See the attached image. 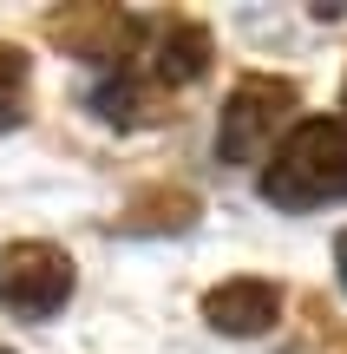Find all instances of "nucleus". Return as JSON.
I'll use <instances>...</instances> for the list:
<instances>
[{"mask_svg":"<svg viewBox=\"0 0 347 354\" xmlns=\"http://www.w3.org/2000/svg\"><path fill=\"white\" fill-rule=\"evenodd\" d=\"M288 112H295V86L288 79H269V73L236 79V92L223 99V118H217L223 165H262L275 151V131L288 125Z\"/></svg>","mask_w":347,"mask_h":354,"instance_id":"obj_3","label":"nucleus"},{"mask_svg":"<svg viewBox=\"0 0 347 354\" xmlns=\"http://www.w3.org/2000/svg\"><path fill=\"white\" fill-rule=\"evenodd\" d=\"M46 39L66 46L72 59H92V66H112V73H118V66L131 59V46L144 39V26L131 20V13L105 7V0H86V7L46 13Z\"/></svg>","mask_w":347,"mask_h":354,"instance_id":"obj_4","label":"nucleus"},{"mask_svg":"<svg viewBox=\"0 0 347 354\" xmlns=\"http://www.w3.org/2000/svg\"><path fill=\"white\" fill-rule=\"evenodd\" d=\"M118 223L125 230H190L197 223V197L190 190H157V197H138Z\"/></svg>","mask_w":347,"mask_h":354,"instance_id":"obj_9","label":"nucleus"},{"mask_svg":"<svg viewBox=\"0 0 347 354\" xmlns=\"http://www.w3.org/2000/svg\"><path fill=\"white\" fill-rule=\"evenodd\" d=\"M210 73V26L197 20H170L157 33V59H151V79L157 86H197Z\"/></svg>","mask_w":347,"mask_h":354,"instance_id":"obj_6","label":"nucleus"},{"mask_svg":"<svg viewBox=\"0 0 347 354\" xmlns=\"http://www.w3.org/2000/svg\"><path fill=\"white\" fill-rule=\"evenodd\" d=\"M341 112H347V86H341Z\"/></svg>","mask_w":347,"mask_h":354,"instance_id":"obj_11","label":"nucleus"},{"mask_svg":"<svg viewBox=\"0 0 347 354\" xmlns=\"http://www.w3.org/2000/svg\"><path fill=\"white\" fill-rule=\"evenodd\" d=\"M26 105H33V59L0 39V131L26 125Z\"/></svg>","mask_w":347,"mask_h":354,"instance_id":"obj_8","label":"nucleus"},{"mask_svg":"<svg viewBox=\"0 0 347 354\" xmlns=\"http://www.w3.org/2000/svg\"><path fill=\"white\" fill-rule=\"evenodd\" d=\"M204 322L217 335H236V342L269 335L275 322H282V289L262 282V276H230V282H217V289L204 295Z\"/></svg>","mask_w":347,"mask_h":354,"instance_id":"obj_5","label":"nucleus"},{"mask_svg":"<svg viewBox=\"0 0 347 354\" xmlns=\"http://www.w3.org/2000/svg\"><path fill=\"white\" fill-rule=\"evenodd\" d=\"M92 112H99L105 125H151V118H157V99L125 73V66H118V73H105L99 86H92Z\"/></svg>","mask_w":347,"mask_h":354,"instance_id":"obj_7","label":"nucleus"},{"mask_svg":"<svg viewBox=\"0 0 347 354\" xmlns=\"http://www.w3.org/2000/svg\"><path fill=\"white\" fill-rule=\"evenodd\" d=\"M335 269H341V289H347V230H341V243H335Z\"/></svg>","mask_w":347,"mask_h":354,"instance_id":"obj_10","label":"nucleus"},{"mask_svg":"<svg viewBox=\"0 0 347 354\" xmlns=\"http://www.w3.org/2000/svg\"><path fill=\"white\" fill-rule=\"evenodd\" d=\"M262 197L282 210H315V203L347 197V118H301L269 151Z\"/></svg>","mask_w":347,"mask_h":354,"instance_id":"obj_1","label":"nucleus"},{"mask_svg":"<svg viewBox=\"0 0 347 354\" xmlns=\"http://www.w3.org/2000/svg\"><path fill=\"white\" fill-rule=\"evenodd\" d=\"M79 289V269L72 256L59 250V243H7L0 250V308H7L13 322H52L66 302H72Z\"/></svg>","mask_w":347,"mask_h":354,"instance_id":"obj_2","label":"nucleus"},{"mask_svg":"<svg viewBox=\"0 0 347 354\" xmlns=\"http://www.w3.org/2000/svg\"><path fill=\"white\" fill-rule=\"evenodd\" d=\"M0 354H7V348H0Z\"/></svg>","mask_w":347,"mask_h":354,"instance_id":"obj_12","label":"nucleus"}]
</instances>
